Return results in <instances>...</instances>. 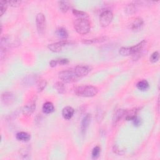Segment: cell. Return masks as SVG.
Returning <instances> with one entry per match:
<instances>
[{
    "mask_svg": "<svg viewBox=\"0 0 160 160\" xmlns=\"http://www.w3.org/2000/svg\"><path fill=\"white\" fill-rule=\"evenodd\" d=\"M137 113H138V110L136 108L132 109L128 111H126L125 114V119L127 121H132L135 116H137Z\"/></svg>",
    "mask_w": 160,
    "mask_h": 160,
    "instance_id": "obj_20",
    "label": "cell"
},
{
    "mask_svg": "<svg viewBox=\"0 0 160 160\" xmlns=\"http://www.w3.org/2000/svg\"><path fill=\"white\" fill-rule=\"evenodd\" d=\"M113 18V13L110 10L104 11L100 14L99 23L102 27H107L111 23Z\"/></svg>",
    "mask_w": 160,
    "mask_h": 160,
    "instance_id": "obj_5",
    "label": "cell"
},
{
    "mask_svg": "<svg viewBox=\"0 0 160 160\" xmlns=\"http://www.w3.org/2000/svg\"><path fill=\"white\" fill-rule=\"evenodd\" d=\"M36 23L37 30L39 35H42L44 33L46 28V18L44 14L39 13L37 14L36 18Z\"/></svg>",
    "mask_w": 160,
    "mask_h": 160,
    "instance_id": "obj_6",
    "label": "cell"
},
{
    "mask_svg": "<svg viewBox=\"0 0 160 160\" xmlns=\"http://www.w3.org/2000/svg\"><path fill=\"white\" fill-rule=\"evenodd\" d=\"M24 84L27 85H32L36 83L37 81V76L35 75H30L26 76L23 80Z\"/></svg>",
    "mask_w": 160,
    "mask_h": 160,
    "instance_id": "obj_21",
    "label": "cell"
},
{
    "mask_svg": "<svg viewBox=\"0 0 160 160\" xmlns=\"http://www.w3.org/2000/svg\"><path fill=\"white\" fill-rule=\"evenodd\" d=\"M75 113L74 109L71 106H66L63 109L62 111V115L63 117L67 120L71 119V118L73 116Z\"/></svg>",
    "mask_w": 160,
    "mask_h": 160,
    "instance_id": "obj_14",
    "label": "cell"
},
{
    "mask_svg": "<svg viewBox=\"0 0 160 160\" xmlns=\"http://www.w3.org/2000/svg\"><path fill=\"white\" fill-rule=\"evenodd\" d=\"M43 111L45 114H50L54 111V107L52 103L51 102H47L43 106L42 108Z\"/></svg>",
    "mask_w": 160,
    "mask_h": 160,
    "instance_id": "obj_18",
    "label": "cell"
},
{
    "mask_svg": "<svg viewBox=\"0 0 160 160\" xmlns=\"http://www.w3.org/2000/svg\"><path fill=\"white\" fill-rule=\"evenodd\" d=\"M54 87L57 91L60 94H63L65 92V86L63 82L59 81L56 83L54 84Z\"/></svg>",
    "mask_w": 160,
    "mask_h": 160,
    "instance_id": "obj_25",
    "label": "cell"
},
{
    "mask_svg": "<svg viewBox=\"0 0 160 160\" xmlns=\"http://www.w3.org/2000/svg\"><path fill=\"white\" fill-rule=\"evenodd\" d=\"M136 87L139 90H140L141 91H147L149 89L150 84L147 80H142L139 81L137 83Z\"/></svg>",
    "mask_w": 160,
    "mask_h": 160,
    "instance_id": "obj_16",
    "label": "cell"
},
{
    "mask_svg": "<svg viewBox=\"0 0 160 160\" xmlns=\"http://www.w3.org/2000/svg\"><path fill=\"white\" fill-rule=\"evenodd\" d=\"M58 65V60H51L50 62V66L52 68H54V67H56V66Z\"/></svg>",
    "mask_w": 160,
    "mask_h": 160,
    "instance_id": "obj_33",
    "label": "cell"
},
{
    "mask_svg": "<svg viewBox=\"0 0 160 160\" xmlns=\"http://www.w3.org/2000/svg\"><path fill=\"white\" fill-rule=\"evenodd\" d=\"M75 92L78 96L91 98L98 94V89L93 86H80L75 88Z\"/></svg>",
    "mask_w": 160,
    "mask_h": 160,
    "instance_id": "obj_2",
    "label": "cell"
},
{
    "mask_svg": "<svg viewBox=\"0 0 160 160\" xmlns=\"http://www.w3.org/2000/svg\"><path fill=\"white\" fill-rule=\"evenodd\" d=\"M16 137L18 141L23 142H27L31 138V136L26 132H19L17 134Z\"/></svg>",
    "mask_w": 160,
    "mask_h": 160,
    "instance_id": "obj_19",
    "label": "cell"
},
{
    "mask_svg": "<svg viewBox=\"0 0 160 160\" xmlns=\"http://www.w3.org/2000/svg\"><path fill=\"white\" fill-rule=\"evenodd\" d=\"M59 78L62 82L65 83H70L76 81L79 78L76 74L73 69H66L59 73Z\"/></svg>",
    "mask_w": 160,
    "mask_h": 160,
    "instance_id": "obj_4",
    "label": "cell"
},
{
    "mask_svg": "<svg viewBox=\"0 0 160 160\" xmlns=\"http://www.w3.org/2000/svg\"><path fill=\"white\" fill-rule=\"evenodd\" d=\"M144 24L143 20L141 18H136L134 20L133 23L131 24V29L134 32H138L141 30Z\"/></svg>",
    "mask_w": 160,
    "mask_h": 160,
    "instance_id": "obj_11",
    "label": "cell"
},
{
    "mask_svg": "<svg viewBox=\"0 0 160 160\" xmlns=\"http://www.w3.org/2000/svg\"><path fill=\"white\" fill-rule=\"evenodd\" d=\"M36 109V99H33L31 102L28 103L23 110V113L24 115L30 116L31 115Z\"/></svg>",
    "mask_w": 160,
    "mask_h": 160,
    "instance_id": "obj_9",
    "label": "cell"
},
{
    "mask_svg": "<svg viewBox=\"0 0 160 160\" xmlns=\"http://www.w3.org/2000/svg\"><path fill=\"white\" fill-rule=\"evenodd\" d=\"M74 28L78 33L86 35L90 31L91 24L88 19L78 18L74 21Z\"/></svg>",
    "mask_w": 160,
    "mask_h": 160,
    "instance_id": "obj_3",
    "label": "cell"
},
{
    "mask_svg": "<svg viewBox=\"0 0 160 160\" xmlns=\"http://www.w3.org/2000/svg\"><path fill=\"white\" fill-rule=\"evenodd\" d=\"M91 116L90 114H87L83 118L81 121V133L83 134H84L86 133V130L88 129L90 123L91 122Z\"/></svg>",
    "mask_w": 160,
    "mask_h": 160,
    "instance_id": "obj_12",
    "label": "cell"
},
{
    "mask_svg": "<svg viewBox=\"0 0 160 160\" xmlns=\"http://www.w3.org/2000/svg\"><path fill=\"white\" fill-rule=\"evenodd\" d=\"M2 99L3 103L6 105H9L13 103L14 99V95L10 92H5L2 94Z\"/></svg>",
    "mask_w": 160,
    "mask_h": 160,
    "instance_id": "obj_13",
    "label": "cell"
},
{
    "mask_svg": "<svg viewBox=\"0 0 160 160\" xmlns=\"http://www.w3.org/2000/svg\"><path fill=\"white\" fill-rule=\"evenodd\" d=\"M132 121L133 125L135 126H140L141 125V120L138 117V116H135V117L131 121Z\"/></svg>",
    "mask_w": 160,
    "mask_h": 160,
    "instance_id": "obj_30",
    "label": "cell"
},
{
    "mask_svg": "<svg viewBox=\"0 0 160 160\" xmlns=\"http://www.w3.org/2000/svg\"><path fill=\"white\" fill-rule=\"evenodd\" d=\"M126 110H123V109H120L116 110L115 113L114 114L113 118V124L114 126H116L117 125L121 120L125 116L126 114Z\"/></svg>",
    "mask_w": 160,
    "mask_h": 160,
    "instance_id": "obj_10",
    "label": "cell"
},
{
    "mask_svg": "<svg viewBox=\"0 0 160 160\" xmlns=\"http://www.w3.org/2000/svg\"><path fill=\"white\" fill-rule=\"evenodd\" d=\"M73 14H74L75 17H76L78 18L81 19H88V14L84 11H81L78 9H73L72 11Z\"/></svg>",
    "mask_w": 160,
    "mask_h": 160,
    "instance_id": "obj_22",
    "label": "cell"
},
{
    "mask_svg": "<svg viewBox=\"0 0 160 160\" xmlns=\"http://www.w3.org/2000/svg\"><path fill=\"white\" fill-rule=\"evenodd\" d=\"M101 152V148L99 147H96L93 149L92 151V157L93 158H97L100 154Z\"/></svg>",
    "mask_w": 160,
    "mask_h": 160,
    "instance_id": "obj_29",
    "label": "cell"
},
{
    "mask_svg": "<svg viewBox=\"0 0 160 160\" xmlns=\"http://www.w3.org/2000/svg\"><path fill=\"white\" fill-rule=\"evenodd\" d=\"M68 44V42L66 40H61L59 42L52 43L48 46V49L54 52V53H59L62 51L63 48Z\"/></svg>",
    "mask_w": 160,
    "mask_h": 160,
    "instance_id": "obj_7",
    "label": "cell"
},
{
    "mask_svg": "<svg viewBox=\"0 0 160 160\" xmlns=\"http://www.w3.org/2000/svg\"><path fill=\"white\" fill-rule=\"evenodd\" d=\"M56 33L58 38L63 40H65L68 37V32L64 28H60L59 29H58Z\"/></svg>",
    "mask_w": 160,
    "mask_h": 160,
    "instance_id": "obj_17",
    "label": "cell"
},
{
    "mask_svg": "<svg viewBox=\"0 0 160 160\" xmlns=\"http://www.w3.org/2000/svg\"><path fill=\"white\" fill-rule=\"evenodd\" d=\"M106 37L103 36V37H99V38H93L91 39H83L82 43L83 44L86 45H92V44H95V43H102L106 41Z\"/></svg>",
    "mask_w": 160,
    "mask_h": 160,
    "instance_id": "obj_15",
    "label": "cell"
},
{
    "mask_svg": "<svg viewBox=\"0 0 160 160\" xmlns=\"http://www.w3.org/2000/svg\"><path fill=\"white\" fill-rule=\"evenodd\" d=\"M47 82L45 80H39V81L37 83V89L39 92L42 91L45 88V87L47 86Z\"/></svg>",
    "mask_w": 160,
    "mask_h": 160,
    "instance_id": "obj_27",
    "label": "cell"
},
{
    "mask_svg": "<svg viewBox=\"0 0 160 160\" xmlns=\"http://www.w3.org/2000/svg\"><path fill=\"white\" fill-rule=\"evenodd\" d=\"M147 45V41L143 40L137 45L132 47H122L120 49L119 53L122 56L133 55L134 59H138L143 54V50Z\"/></svg>",
    "mask_w": 160,
    "mask_h": 160,
    "instance_id": "obj_1",
    "label": "cell"
},
{
    "mask_svg": "<svg viewBox=\"0 0 160 160\" xmlns=\"http://www.w3.org/2000/svg\"><path fill=\"white\" fill-rule=\"evenodd\" d=\"M159 57V53L157 52V51H155L153 53H152V54L151 55L150 58V61L151 63H156L158 61Z\"/></svg>",
    "mask_w": 160,
    "mask_h": 160,
    "instance_id": "obj_28",
    "label": "cell"
},
{
    "mask_svg": "<svg viewBox=\"0 0 160 160\" xmlns=\"http://www.w3.org/2000/svg\"><path fill=\"white\" fill-rule=\"evenodd\" d=\"M58 65H65L69 63V60L66 58H61V59H58Z\"/></svg>",
    "mask_w": 160,
    "mask_h": 160,
    "instance_id": "obj_31",
    "label": "cell"
},
{
    "mask_svg": "<svg viewBox=\"0 0 160 160\" xmlns=\"http://www.w3.org/2000/svg\"><path fill=\"white\" fill-rule=\"evenodd\" d=\"M58 4H59L60 10L64 13L67 12L70 8L69 3L66 1H60L58 2Z\"/></svg>",
    "mask_w": 160,
    "mask_h": 160,
    "instance_id": "obj_24",
    "label": "cell"
},
{
    "mask_svg": "<svg viewBox=\"0 0 160 160\" xmlns=\"http://www.w3.org/2000/svg\"><path fill=\"white\" fill-rule=\"evenodd\" d=\"M9 5L13 6V7H17L20 5L21 2L20 1H8Z\"/></svg>",
    "mask_w": 160,
    "mask_h": 160,
    "instance_id": "obj_32",
    "label": "cell"
},
{
    "mask_svg": "<svg viewBox=\"0 0 160 160\" xmlns=\"http://www.w3.org/2000/svg\"><path fill=\"white\" fill-rule=\"evenodd\" d=\"M8 5L9 4L8 1L0 2V12H1V16H3V14L6 12Z\"/></svg>",
    "mask_w": 160,
    "mask_h": 160,
    "instance_id": "obj_26",
    "label": "cell"
},
{
    "mask_svg": "<svg viewBox=\"0 0 160 160\" xmlns=\"http://www.w3.org/2000/svg\"><path fill=\"white\" fill-rule=\"evenodd\" d=\"M74 69L79 78L86 76L89 73V72L91 71V68L90 66L84 65L77 66L74 68Z\"/></svg>",
    "mask_w": 160,
    "mask_h": 160,
    "instance_id": "obj_8",
    "label": "cell"
},
{
    "mask_svg": "<svg viewBox=\"0 0 160 160\" xmlns=\"http://www.w3.org/2000/svg\"><path fill=\"white\" fill-rule=\"evenodd\" d=\"M136 9H137V6L136 3H133L128 5L125 8V11L126 13L129 14L135 13L136 11Z\"/></svg>",
    "mask_w": 160,
    "mask_h": 160,
    "instance_id": "obj_23",
    "label": "cell"
}]
</instances>
